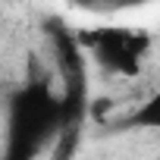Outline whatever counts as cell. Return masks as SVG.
<instances>
[{"label": "cell", "instance_id": "1", "mask_svg": "<svg viewBox=\"0 0 160 160\" xmlns=\"http://www.w3.org/2000/svg\"><path fill=\"white\" fill-rule=\"evenodd\" d=\"M135 122L138 126H160V91L141 107V113H135Z\"/></svg>", "mask_w": 160, "mask_h": 160}]
</instances>
